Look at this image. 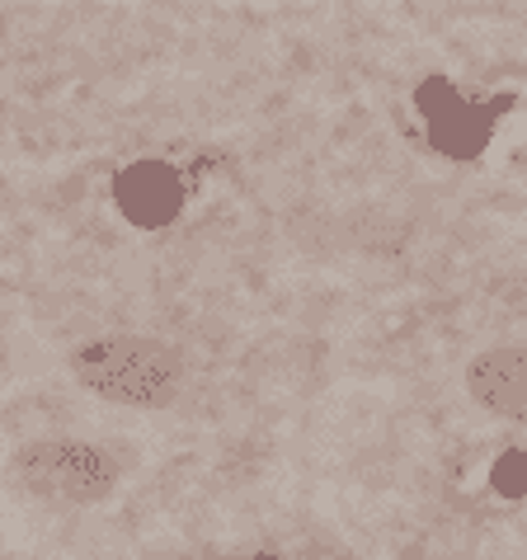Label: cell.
<instances>
[{"label":"cell","instance_id":"1","mask_svg":"<svg viewBox=\"0 0 527 560\" xmlns=\"http://www.w3.org/2000/svg\"><path fill=\"white\" fill-rule=\"evenodd\" d=\"M71 377L114 406L165 410L184 392V358L175 345L151 335H99L75 345Z\"/></svg>","mask_w":527,"mask_h":560},{"label":"cell","instance_id":"2","mask_svg":"<svg viewBox=\"0 0 527 560\" xmlns=\"http://www.w3.org/2000/svg\"><path fill=\"white\" fill-rule=\"evenodd\" d=\"M5 480L38 504H104L122 486V457L90 439H34L14 447Z\"/></svg>","mask_w":527,"mask_h":560},{"label":"cell","instance_id":"3","mask_svg":"<svg viewBox=\"0 0 527 560\" xmlns=\"http://www.w3.org/2000/svg\"><path fill=\"white\" fill-rule=\"evenodd\" d=\"M414 104L420 114L429 118V147L438 155H453V161H471L494 137V122L508 108V100H494V104H471L457 95L453 81L443 75H429V81L414 90Z\"/></svg>","mask_w":527,"mask_h":560},{"label":"cell","instance_id":"4","mask_svg":"<svg viewBox=\"0 0 527 560\" xmlns=\"http://www.w3.org/2000/svg\"><path fill=\"white\" fill-rule=\"evenodd\" d=\"M114 203L132 226H142V231L169 226L184 212V179L165 161H137L118 175Z\"/></svg>","mask_w":527,"mask_h":560},{"label":"cell","instance_id":"5","mask_svg":"<svg viewBox=\"0 0 527 560\" xmlns=\"http://www.w3.org/2000/svg\"><path fill=\"white\" fill-rule=\"evenodd\" d=\"M467 392L476 406H485L490 415L527 424V345H504V349L476 353L467 368Z\"/></svg>","mask_w":527,"mask_h":560},{"label":"cell","instance_id":"6","mask_svg":"<svg viewBox=\"0 0 527 560\" xmlns=\"http://www.w3.org/2000/svg\"><path fill=\"white\" fill-rule=\"evenodd\" d=\"M490 490L500 500H527V447H508V453L490 466Z\"/></svg>","mask_w":527,"mask_h":560},{"label":"cell","instance_id":"7","mask_svg":"<svg viewBox=\"0 0 527 560\" xmlns=\"http://www.w3.org/2000/svg\"><path fill=\"white\" fill-rule=\"evenodd\" d=\"M255 560H278V556H255Z\"/></svg>","mask_w":527,"mask_h":560}]
</instances>
